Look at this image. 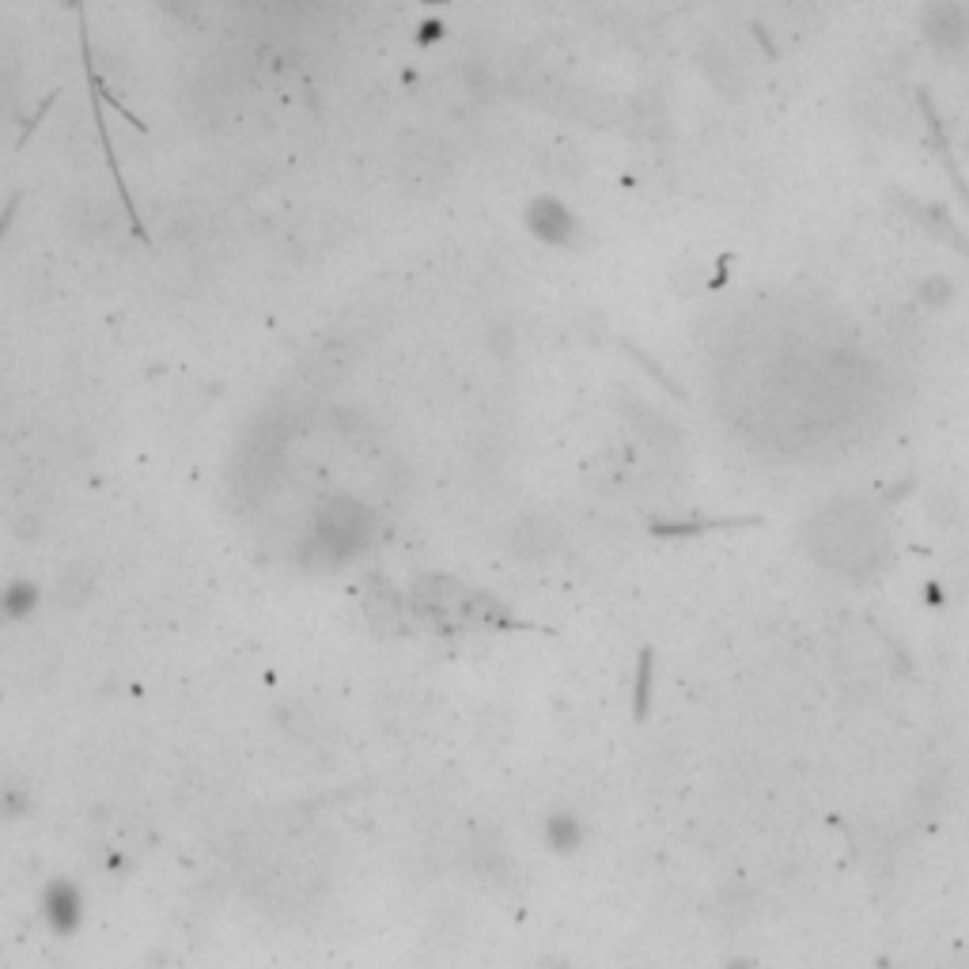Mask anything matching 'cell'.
I'll return each mask as SVG.
<instances>
[{"label": "cell", "mask_w": 969, "mask_h": 969, "mask_svg": "<svg viewBox=\"0 0 969 969\" xmlns=\"http://www.w3.org/2000/svg\"><path fill=\"white\" fill-rule=\"evenodd\" d=\"M39 602H42L39 583H31V580H12V583L4 587V594H0V618H8V621H23V618H31Z\"/></svg>", "instance_id": "obj_5"}, {"label": "cell", "mask_w": 969, "mask_h": 969, "mask_svg": "<svg viewBox=\"0 0 969 969\" xmlns=\"http://www.w3.org/2000/svg\"><path fill=\"white\" fill-rule=\"evenodd\" d=\"M530 228L538 231L546 243H568V239L576 235V217L565 209L561 201H538L535 209H530Z\"/></svg>", "instance_id": "obj_4"}, {"label": "cell", "mask_w": 969, "mask_h": 969, "mask_svg": "<svg viewBox=\"0 0 969 969\" xmlns=\"http://www.w3.org/2000/svg\"><path fill=\"white\" fill-rule=\"evenodd\" d=\"M27 811V791L23 788H4V818H15Z\"/></svg>", "instance_id": "obj_6"}, {"label": "cell", "mask_w": 969, "mask_h": 969, "mask_svg": "<svg viewBox=\"0 0 969 969\" xmlns=\"http://www.w3.org/2000/svg\"><path fill=\"white\" fill-rule=\"evenodd\" d=\"M541 838H546V844L557 852V856H572V852L583 849L587 825L576 811H549L546 825H541Z\"/></svg>", "instance_id": "obj_3"}, {"label": "cell", "mask_w": 969, "mask_h": 969, "mask_svg": "<svg viewBox=\"0 0 969 969\" xmlns=\"http://www.w3.org/2000/svg\"><path fill=\"white\" fill-rule=\"evenodd\" d=\"M42 924L61 939L80 931V924H84V891H80L73 878H53V883H46V891H42Z\"/></svg>", "instance_id": "obj_1"}, {"label": "cell", "mask_w": 969, "mask_h": 969, "mask_svg": "<svg viewBox=\"0 0 969 969\" xmlns=\"http://www.w3.org/2000/svg\"><path fill=\"white\" fill-rule=\"evenodd\" d=\"M724 969H758V966H754L750 958H731V962H727Z\"/></svg>", "instance_id": "obj_7"}, {"label": "cell", "mask_w": 969, "mask_h": 969, "mask_svg": "<svg viewBox=\"0 0 969 969\" xmlns=\"http://www.w3.org/2000/svg\"><path fill=\"white\" fill-rule=\"evenodd\" d=\"M924 39L939 53H958L969 46V12L955 0H936L924 15Z\"/></svg>", "instance_id": "obj_2"}]
</instances>
